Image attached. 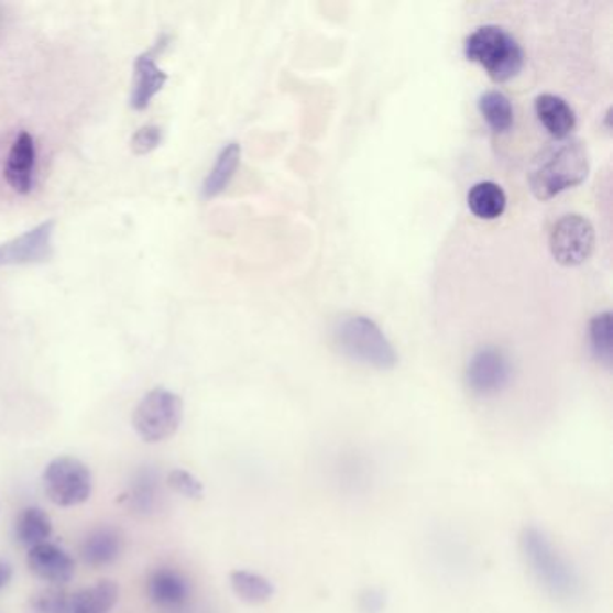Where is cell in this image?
<instances>
[{"label": "cell", "mask_w": 613, "mask_h": 613, "mask_svg": "<svg viewBox=\"0 0 613 613\" xmlns=\"http://www.w3.org/2000/svg\"><path fill=\"white\" fill-rule=\"evenodd\" d=\"M527 572L547 598L572 606L583 598L584 583L578 567L559 550L544 529L524 527L518 538Z\"/></svg>", "instance_id": "obj_1"}, {"label": "cell", "mask_w": 613, "mask_h": 613, "mask_svg": "<svg viewBox=\"0 0 613 613\" xmlns=\"http://www.w3.org/2000/svg\"><path fill=\"white\" fill-rule=\"evenodd\" d=\"M589 152L578 139L550 144L530 166L529 186L540 200H550L584 182L589 175Z\"/></svg>", "instance_id": "obj_2"}, {"label": "cell", "mask_w": 613, "mask_h": 613, "mask_svg": "<svg viewBox=\"0 0 613 613\" xmlns=\"http://www.w3.org/2000/svg\"><path fill=\"white\" fill-rule=\"evenodd\" d=\"M335 346L343 357L379 371L397 365L396 349L373 319L365 315H342L333 328Z\"/></svg>", "instance_id": "obj_3"}, {"label": "cell", "mask_w": 613, "mask_h": 613, "mask_svg": "<svg viewBox=\"0 0 613 613\" xmlns=\"http://www.w3.org/2000/svg\"><path fill=\"white\" fill-rule=\"evenodd\" d=\"M467 58L481 65L496 84L515 78L524 67V51L515 36L499 25H482L464 44Z\"/></svg>", "instance_id": "obj_4"}, {"label": "cell", "mask_w": 613, "mask_h": 613, "mask_svg": "<svg viewBox=\"0 0 613 613\" xmlns=\"http://www.w3.org/2000/svg\"><path fill=\"white\" fill-rule=\"evenodd\" d=\"M184 417V403L178 394L167 388H153L141 399L132 423L143 441L163 442L177 434Z\"/></svg>", "instance_id": "obj_5"}, {"label": "cell", "mask_w": 613, "mask_h": 613, "mask_svg": "<svg viewBox=\"0 0 613 613\" xmlns=\"http://www.w3.org/2000/svg\"><path fill=\"white\" fill-rule=\"evenodd\" d=\"M92 486L89 467L76 457H56L45 468V495L59 507L85 504L92 495Z\"/></svg>", "instance_id": "obj_6"}, {"label": "cell", "mask_w": 613, "mask_h": 613, "mask_svg": "<svg viewBox=\"0 0 613 613\" xmlns=\"http://www.w3.org/2000/svg\"><path fill=\"white\" fill-rule=\"evenodd\" d=\"M594 245V226L581 215H567L559 218L550 232V252L559 265H581L589 260Z\"/></svg>", "instance_id": "obj_7"}, {"label": "cell", "mask_w": 613, "mask_h": 613, "mask_svg": "<svg viewBox=\"0 0 613 613\" xmlns=\"http://www.w3.org/2000/svg\"><path fill=\"white\" fill-rule=\"evenodd\" d=\"M511 374L510 359L502 349L482 348L468 362V387L477 396H495L510 385Z\"/></svg>", "instance_id": "obj_8"}, {"label": "cell", "mask_w": 613, "mask_h": 613, "mask_svg": "<svg viewBox=\"0 0 613 613\" xmlns=\"http://www.w3.org/2000/svg\"><path fill=\"white\" fill-rule=\"evenodd\" d=\"M53 231H55V221H45L11 243L0 245V265H30V263H44L50 260L53 254L51 249Z\"/></svg>", "instance_id": "obj_9"}, {"label": "cell", "mask_w": 613, "mask_h": 613, "mask_svg": "<svg viewBox=\"0 0 613 613\" xmlns=\"http://www.w3.org/2000/svg\"><path fill=\"white\" fill-rule=\"evenodd\" d=\"M28 567L36 578L42 579L50 587H64L76 574V563L69 552L50 541L30 549Z\"/></svg>", "instance_id": "obj_10"}, {"label": "cell", "mask_w": 613, "mask_h": 613, "mask_svg": "<svg viewBox=\"0 0 613 613\" xmlns=\"http://www.w3.org/2000/svg\"><path fill=\"white\" fill-rule=\"evenodd\" d=\"M35 163V139L31 133L22 132L11 146L4 167L6 182L20 195H25L33 189Z\"/></svg>", "instance_id": "obj_11"}, {"label": "cell", "mask_w": 613, "mask_h": 613, "mask_svg": "<svg viewBox=\"0 0 613 613\" xmlns=\"http://www.w3.org/2000/svg\"><path fill=\"white\" fill-rule=\"evenodd\" d=\"M146 594L158 609L178 610L189 601L191 587L178 570L163 567L147 578Z\"/></svg>", "instance_id": "obj_12"}, {"label": "cell", "mask_w": 613, "mask_h": 613, "mask_svg": "<svg viewBox=\"0 0 613 613\" xmlns=\"http://www.w3.org/2000/svg\"><path fill=\"white\" fill-rule=\"evenodd\" d=\"M123 533L110 525H101L85 536L84 541L79 545V555L92 569H101V567L116 563L119 556L123 555Z\"/></svg>", "instance_id": "obj_13"}, {"label": "cell", "mask_w": 613, "mask_h": 613, "mask_svg": "<svg viewBox=\"0 0 613 613\" xmlns=\"http://www.w3.org/2000/svg\"><path fill=\"white\" fill-rule=\"evenodd\" d=\"M535 109L540 123L552 138L558 141L569 139L576 128V113L565 99L555 94H541L540 98L536 99Z\"/></svg>", "instance_id": "obj_14"}, {"label": "cell", "mask_w": 613, "mask_h": 613, "mask_svg": "<svg viewBox=\"0 0 613 613\" xmlns=\"http://www.w3.org/2000/svg\"><path fill=\"white\" fill-rule=\"evenodd\" d=\"M166 81L167 74L155 64L152 56H139L135 62V73H133L132 99H130L133 109H146L150 101L163 90Z\"/></svg>", "instance_id": "obj_15"}, {"label": "cell", "mask_w": 613, "mask_h": 613, "mask_svg": "<svg viewBox=\"0 0 613 613\" xmlns=\"http://www.w3.org/2000/svg\"><path fill=\"white\" fill-rule=\"evenodd\" d=\"M119 584L103 579L70 595L69 613H109L118 604Z\"/></svg>", "instance_id": "obj_16"}, {"label": "cell", "mask_w": 613, "mask_h": 613, "mask_svg": "<svg viewBox=\"0 0 613 613\" xmlns=\"http://www.w3.org/2000/svg\"><path fill=\"white\" fill-rule=\"evenodd\" d=\"M53 533V521L42 507L31 505L20 511L13 525V535L20 545L33 549L36 545L45 544Z\"/></svg>", "instance_id": "obj_17"}, {"label": "cell", "mask_w": 613, "mask_h": 613, "mask_svg": "<svg viewBox=\"0 0 613 613\" xmlns=\"http://www.w3.org/2000/svg\"><path fill=\"white\" fill-rule=\"evenodd\" d=\"M507 206L504 189L495 182H479L468 193V207L481 220L502 217Z\"/></svg>", "instance_id": "obj_18"}, {"label": "cell", "mask_w": 613, "mask_h": 613, "mask_svg": "<svg viewBox=\"0 0 613 613\" xmlns=\"http://www.w3.org/2000/svg\"><path fill=\"white\" fill-rule=\"evenodd\" d=\"M241 147L238 143H229L220 155L217 157V163L212 166L211 172L207 175L201 193L206 198H215L220 193L226 191L229 182L234 177L236 169L240 166Z\"/></svg>", "instance_id": "obj_19"}, {"label": "cell", "mask_w": 613, "mask_h": 613, "mask_svg": "<svg viewBox=\"0 0 613 613\" xmlns=\"http://www.w3.org/2000/svg\"><path fill=\"white\" fill-rule=\"evenodd\" d=\"M231 587L234 594L249 604L269 603L274 598L275 589L271 579L255 574L251 570H234L231 574Z\"/></svg>", "instance_id": "obj_20"}, {"label": "cell", "mask_w": 613, "mask_h": 613, "mask_svg": "<svg viewBox=\"0 0 613 613\" xmlns=\"http://www.w3.org/2000/svg\"><path fill=\"white\" fill-rule=\"evenodd\" d=\"M479 110L486 119L488 127L495 133H505L515 123V112L510 98L499 90L484 92L479 99Z\"/></svg>", "instance_id": "obj_21"}, {"label": "cell", "mask_w": 613, "mask_h": 613, "mask_svg": "<svg viewBox=\"0 0 613 613\" xmlns=\"http://www.w3.org/2000/svg\"><path fill=\"white\" fill-rule=\"evenodd\" d=\"M590 348L604 368L612 365V314L603 311L590 322Z\"/></svg>", "instance_id": "obj_22"}, {"label": "cell", "mask_w": 613, "mask_h": 613, "mask_svg": "<svg viewBox=\"0 0 613 613\" xmlns=\"http://www.w3.org/2000/svg\"><path fill=\"white\" fill-rule=\"evenodd\" d=\"M70 595L62 587H47L31 595L25 613H69Z\"/></svg>", "instance_id": "obj_23"}, {"label": "cell", "mask_w": 613, "mask_h": 613, "mask_svg": "<svg viewBox=\"0 0 613 613\" xmlns=\"http://www.w3.org/2000/svg\"><path fill=\"white\" fill-rule=\"evenodd\" d=\"M167 486L173 491H177L178 495L191 499V501H200L204 499V484L197 475H193L191 471L172 470L167 473Z\"/></svg>", "instance_id": "obj_24"}, {"label": "cell", "mask_w": 613, "mask_h": 613, "mask_svg": "<svg viewBox=\"0 0 613 613\" xmlns=\"http://www.w3.org/2000/svg\"><path fill=\"white\" fill-rule=\"evenodd\" d=\"M163 141V130L158 127H144L132 139V150L138 155L153 152Z\"/></svg>", "instance_id": "obj_25"}, {"label": "cell", "mask_w": 613, "mask_h": 613, "mask_svg": "<svg viewBox=\"0 0 613 613\" xmlns=\"http://www.w3.org/2000/svg\"><path fill=\"white\" fill-rule=\"evenodd\" d=\"M383 594L379 590H365L360 598V610L363 613H380L383 610Z\"/></svg>", "instance_id": "obj_26"}, {"label": "cell", "mask_w": 613, "mask_h": 613, "mask_svg": "<svg viewBox=\"0 0 613 613\" xmlns=\"http://www.w3.org/2000/svg\"><path fill=\"white\" fill-rule=\"evenodd\" d=\"M13 578V567L8 561L0 559V590L6 589Z\"/></svg>", "instance_id": "obj_27"}]
</instances>
